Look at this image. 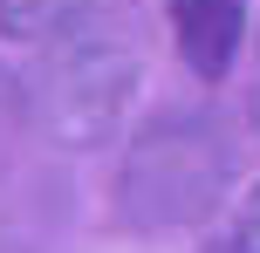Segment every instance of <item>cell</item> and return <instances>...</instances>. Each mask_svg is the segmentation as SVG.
<instances>
[{"label":"cell","mask_w":260,"mask_h":253,"mask_svg":"<svg viewBox=\"0 0 260 253\" xmlns=\"http://www.w3.org/2000/svg\"><path fill=\"white\" fill-rule=\"evenodd\" d=\"M253 130H260V34H253Z\"/></svg>","instance_id":"8992f818"},{"label":"cell","mask_w":260,"mask_h":253,"mask_svg":"<svg viewBox=\"0 0 260 253\" xmlns=\"http://www.w3.org/2000/svg\"><path fill=\"white\" fill-rule=\"evenodd\" d=\"M233 253H260V185H253L247 212H240V240H233Z\"/></svg>","instance_id":"5b68a950"},{"label":"cell","mask_w":260,"mask_h":253,"mask_svg":"<svg viewBox=\"0 0 260 253\" xmlns=\"http://www.w3.org/2000/svg\"><path fill=\"white\" fill-rule=\"evenodd\" d=\"M171 34L199 82H226L247 48V0H171Z\"/></svg>","instance_id":"3957f363"},{"label":"cell","mask_w":260,"mask_h":253,"mask_svg":"<svg viewBox=\"0 0 260 253\" xmlns=\"http://www.w3.org/2000/svg\"><path fill=\"white\" fill-rule=\"evenodd\" d=\"M89 14H96V0H0V34L48 48L55 34H69V27L89 21Z\"/></svg>","instance_id":"277c9868"},{"label":"cell","mask_w":260,"mask_h":253,"mask_svg":"<svg viewBox=\"0 0 260 253\" xmlns=\"http://www.w3.org/2000/svg\"><path fill=\"white\" fill-rule=\"evenodd\" d=\"M41 55H48V103H55V123H62L69 137L103 130V123L123 110L130 82H137V55H130L123 34L103 21V7H96L89 21H76L69 34H55Z\"/></svg>","instance_id":"7a4b0ae2"},{"label":"cell","mask_w":260,"mask_h":253,"mask_svg":"<svg viewBox=\"0 0 260 253\" xmlns=\"http://www.w3.org/2000/svg\"><path fill=\"white\" fill-rule=\"evenodd\" d=\"M233 185V144L212 117L171 110L151 117L123 151L117 171V219L130 233H178L199 226Z\"/></svg>","instance_id":"6da1fadb"}]
</instances>
